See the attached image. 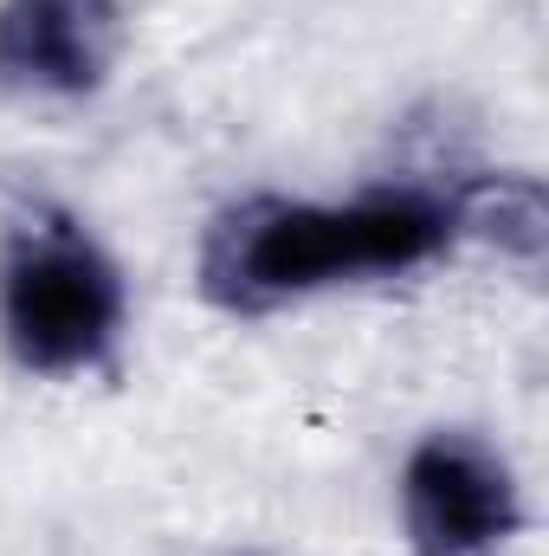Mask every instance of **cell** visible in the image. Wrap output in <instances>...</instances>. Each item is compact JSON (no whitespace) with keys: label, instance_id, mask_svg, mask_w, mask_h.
<instances>
[{"label":"cell","instance_id":"1","mask_svg":"<svg viewBox=\"0 0 549 556\" xmlns=\"http://www.w3.org/2000/svg\"><path fill=\"white\" fill-rule=\"evenodd\" d=\"M465 253L459 181L388 175L349 194H240L194 247V285L227 317H272L330 291H375Z\"/></svg>","mask_w":549,"mask_h":556},{"label":"cell","instance_id":"2","mask_svg":"<svg viewBox=\"0 0 549 556\" xmlns=\"http://www.w3.org/2000/svg\"><path fill=\"white\" fill-rule=\"evenodd\" d=\"M137 330V298L104 233L59 207L26 201L0 227V356L46 389L117 376Z\"/></svg>","mask_w":549,"mask_h":556},{"label":"cell","instance_id":"3","mask_svg":"<svg viewBox=\"0 0 549 556\" xmlns=\"http://www.w3.org/2000/svg\"><path fill=\"white\" fill-rule=\"evenodd\" d=\"M395 525L408 556H511L531 531V492L491 433L439 420L395 466Z\"/></svg>","mask_w":549,"mask_h":556},{"label":"cell","instance_id":"4","mask_svg":"<svg viewBox=\"0 0 549 556\" xmlns=\"http://www.w3.org/2000/svg\"><path fill=\"white\" fill-rule=\"evenodd\" d=\"M130 46L124 0H0V91L26 104L98 98Z\"/></svg>","mask_w":549,"mask_h":556},{"label":"cell","instance_id":"5","mask_svg":"<svg viewBox=\"0 0 549 556\" xmlns=\"http://www.w3.org/2000/svg\"><path fill=\"white\" fill-rule=\"evenodd\" d=\"M240 556H259V551H240Z\"/></svg>","mask_w":549,"mask_h":556}]
</instances>
